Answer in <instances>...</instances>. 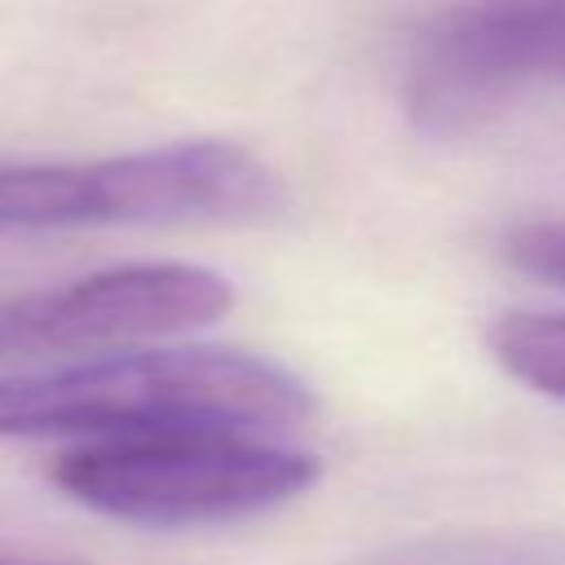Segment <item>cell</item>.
Returning a JSON list of instances; mask_svg holds the SVG:
<instances>
[{"mask_svg": "<svg viewBox=\"0 0 565 565\" xmlns=\"http://www.w3.org/2000/svg\"><path fill=\"white\" fill-rule=\"evenodd\" d=\"M0 565H75V561H49V556H9V552H0Z\"/></svg>", "mask_w": 565, "mask_h": 565, "instance_id": "8", "label": "cell"}, {"mask_svg": "<svg viewBox=\"0 0 565 565\" xmlns=\"http://www.w3.org/2000/svg\"><path fill=\"white\" fill-rule=\"evenodd\" d=\"M234 305L225 274L190 260H137L0 300V366L141 349L216 322Z\"/></svg>", "mask_w": 565, "mask_h": 565, "instance_id": "3", "label": "cell"}, {"mask_svg": "<svg viewBox=\"0 0 565 565\" xmlns=\"http://www.w3.org/2000/svg\"><path fill=\"white\" fill-rule=\"evenodd\" d=\"M503 256L543 278V282H556L565 287V221H534V225H516L508 238H503Z\"/></svg>", "mask_w": 565, "mask_h": 565, "instance_id": "7", "label": "cell"}, {"mask_svg": "<svg viewBox=\"0 0 565 565\" xmlns=\"http://www.w3.org/2000/svg\"><path fill=\"white\" fill-rule=\"evenodd\" d=\"M490 353L525 388L565 402V313H503L490 327Z\"/></svg>", "mask_w": 565, "mask_h": 565, "instance_id": "6", "label": "cell"}, {"mask_svg": "<svg viewBox=\"0 0 565 565\" xmlns=\"http://www.w3.org/2000/svg\"><path fill=\"white\" fill-rule=\"evenodd\" d=\"M313 415L309 384L274 358L212 344L115 349L0 371V441L225 428L274 437Z\"/></svg>", "mask_w": 565, "mask_h": 565, "instance_id": "1", "label": "cell"}, {"mask_svg": "<svg viewBox=\"0 0 565 565\" xmlns=\"http://www.w3.org/2000/svg\"><path fill=\"white\" fill-rule=\"evenodd\" d=\"M318 459L225 428L93 437L49 463V481L97 516L185 530L274 512L318 481Z\"/></svg>", "mask_w": 565, "mask_h": 565, "instance_id": "2", "label": "cell"}, {"mask_svg": "<svg viewBox=\"0 0 565 565\" xmlns=\"http://www.w3.org/2000/svg\"><path fill=\"white\" fill-rule=\"evenodd\" d=\"M539 84H565V0H481L424 31L406 110L433 137H463Z\"/></svg>", "mask_w": 565, "mask_h": 565, "instance_id": "4", "label": "cell"}, {"mask_svg": "<svg viewBox=\"0 0 565 565\" xmlns=\"http://www.w3.org/2000/svg\"><path fill=\"white\" fill-rule=\"evenodd\" d=\"M79 168V225H256L287 207L278 172L238 141H163Z\"/></svg>", "mask_w": 565, "mask_h": 565, "instance_id": "5", "label": "cell"}]
</instances>
